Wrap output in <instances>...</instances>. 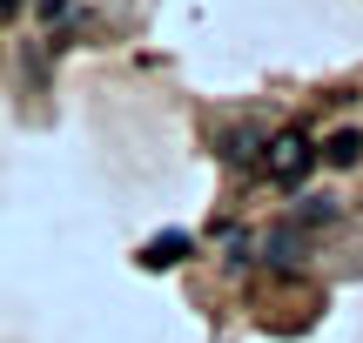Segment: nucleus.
Instances as JSON below:
<instances>
[{
    "label": "nucleus",
    "mask_w": 363,
    "mask_h": 343,
    "mask_svg": "<svg viewBox=\"0 0 363 343\" xmlns=\"http://www.w3.org/2000/svg\"><path fill=\"white\" fill-rule=\"evenodd\" d=\"M303 169H310V142H303V135H283L276 155H269V175L276 182H303Z\"/></svg>",
    "instance_id": "f257e3e1"
},
{
    "label": "nucleus",
    "mask_w": 363,
    "mask_h": 343,
    "mask_svg": "<svg viewBox=\"0 0 363 343\" xmlns=\"http://www.w3.org/2000/svg\"><path fill=\"white\" fill-rule=\"evenodd\" d=\"M182 249H189V236H162L148 242V263H182Z\"/></svg>",
    "instance_id": "f03ea898"
},
{
    "label": "nucleus",
    "mask_w": 363,
    "mask_h": 343,
    "mask_svg": "<svg viewBox=\"0 0 363 343\" xmlns=\"http://www.w3.org/2000/svg\"><path fill=\"white\" fill-rule=\"evenodd\" d=\"M357 155H363V135H337V142H330V162H343V169H350Z\"/></svg>",
    "instance_id": "7ed1b4c3"
},
{
    "label": "nucleus",
    "mask_w": 363,
    "mask_h": 343,
    "mask_svg": "<svg viewBox=\"0 0 363 343\" xmlns=\"http://www.w3.org/2000/svg\"><path fill=\"white\" fill-rule=\"evenodd\" d=\"M40 13H48V21H61V13H67V0H40Z\"/></svg>",
    "instance_id": "20e7f679"
},
{
    "label": "nucleus",
    "mask_w": 363,
    "mask_h": 343,
    "mask_svg": "<svg viewBox=\"0 0 363 343\" xmlns=\"http://www.w3.org/2000/svg\"><path fill=\"white\" fill-rule=\"evenodd\" d=\"M7 7H21V0H0V13H7Z\"/></svg>",
    "instance_id": "39448f33"
}]
</instances>
